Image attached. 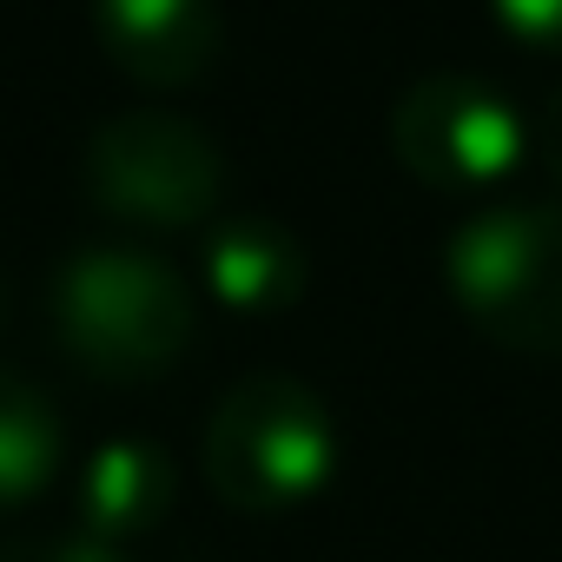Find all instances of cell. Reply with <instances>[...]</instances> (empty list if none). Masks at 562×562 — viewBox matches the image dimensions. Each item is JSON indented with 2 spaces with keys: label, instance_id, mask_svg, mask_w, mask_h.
<instances>
[{
  "label": "cell",
  "instance_id": "10",
  "mask_svg": "<svg viewBox=\"0 0 562 562\" xmlns=\"http://www.w3.org/2000/svg\"><path fill=\"white\" fill-rule=\"evenodd\" d=\"M0 562H139L126 542L87 536V529H54V536H8Z\"/></svg>",
  "mask_w": 562,
  "mask_h": 562
},
{
  "label": "cell",
  "instance_id": "6",
  "mask_svg": "<svg viewBox=\"0 0 562 562\" xmlns=\"http://www.w3.org/2000/svg\"><path fill=\"white\" fill-rule=\"evenodd\" d=\"M93 34L139 87H192L218 60V0H93Z\"/></svg>",
  "mask_w": 562,
  "mask_h": 562
},
{
  "label": "cell",
  "instance_id": "4",
  "mask_svg": "<svg viewBox=\"0 0 562 562\" xmlns=\"http://www.w3.org/2000/svg\"><path fill=\"white\" fill-rule=\"evenodd\" d=\"M87 192L126 225L179 232L225 199V153L179 113H120L87 139Z\"/></svg>",
  "mask_w": 562,
  "mask_h": 562
},
{
  "label": "cell",
  "instance_id": "1",
  "mask_svg": "<svg viewBox=\"0 0 562 562\" xmlns=\"http://www.w3.org/2000/svg\"><path fill=\"white\" fill-rule=\"evenodd\" d=\"M54 338L80 371L146 384L192 351L199 312L166 258L139 245H87L54 278Z\"/></svg>",
  "mask_w": 562,
  "mask_h": 562
},
{
  "label": "cell",
  "instance_id": "5",
  "mask_svg": "<svg viewBox=\"0 0 562 562\" xmlns=\"http://www.w3.org/2000/svg\"><path fill=\"white\" fill-rule=\"evenodd\" d=\"M391 146L424 186L483 192L522 159V120L476 74H424L391 113Z\"/></svg>",
  "mask_w": 562,
  "mask_h": 562
},
{
  "label": "cell",
  "instance_id": "3",
  "mask_svg": "<svg viewBox=\"0 0 562 562\" xmlns=\"http://www.w3.org/2000/svg\"><path fill=\"white\" fill-rule=\"evenodd\" d=\"M338 470V430L312 384L258 371L232 384L205 424V483L218 503L271 516L318 496Z\"/></svg>",
  "mask_w": 562,
  "mask_h": 562
},
{
  "label": "cell",
  "instance_id": "8",
  "mask_svg": "<svg viewBox=\"0 0 562 562\" xmlns=\"http://www.w3.org/2000/svg\"><path fill=\"white\" fill-rule=\"evenodd\" d=\"M205 285L232 312H285L305 292V245L271 218H232L205 238Z\"/></svg>",
  "mask_w": 562,
  "mask_h": 562
},
{
  "label": "cell",
  "instance_id": "11",
  "mask_svg": "<svg viewBox=\"0 0 562 562\" xmlns=\"http://www.w3.org/2000/svg\"><path fill=\"white\" fill-rule=\"evenodd\" d=\"M496 21L529 47H562V0H490Z\"/></svg>",
  "mask_w": 562,
  "mask_h": 562
},
{
  "label": "cell",
  "instance_id": "2",
  "mask_svg": "<svg viewBox=\"0 0 562 562\" xmlns=\"http://www.w3.org/2000/svg\"><path fill=\"white\" fill-rule=\"evenodd\" d=\"M463 318L522 358H562V199L490 205L443 245Z\"/></svg>",
  "mask_w": 562,
  "mask_h": 562
},
{
  "label": "cell",
  "instance_id": "12",
  "mask_svg": "<svg viewBox=\"0 0 562 562\" xmlns=\"http://www.w3.org/2000/svg\"><path fill=\"white\" fill-rule=\"evenodd\" d=\"M542 166H549V179L562 186V87H555L549 106H542Z\"/></svg>",
  "mask_w": 562,
  "mask_h": 562
},
{
  "label": "cell",
  "instance_id": "7",
  "mask_svg": "<svg viewBox=\"0 0 562 562\" xmlns=\"http://www.w3.org/2000/svg\"><path fill=\"white\" fill-rule=\"evenodd\" d=\"M172 496H179V470L159 443L146 437L100 443L80 470V529L106 542H139L166 522Z\"/></svg>",
  "mask_w": 562,
  "mask_h": 562
},
{
  "label": "cell",
  "instance_id": "9",
  "mask_svg": "<svg viewBox=\"0 0 562 562\" xmlns=\"http://www.w3.org/2000/svg\"><path fill=\"white\" fill-rule=\"evenodd\" d=\"M60 470V411L21 371H0V509L41 496Z\"/></svg>",
  "mask_w": 562,
  "mask_h": 562
}]
</instances>
